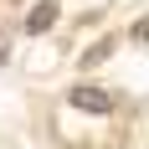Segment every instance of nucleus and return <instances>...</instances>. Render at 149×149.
Listing matches in <instances>:
<instances>
[{
    "instance_id": "nucleus-2",
    "label": "nucleus",
    "mask_w": 149,
    "mask_h": 149,
    "mask_svg": "<svg viewBox=\"0 0 149 149\" xmlns=\"http://www.w3.org/2000/svg\"><path fill=\"white\" fill-rule=\"evenodd\" d=\"M52 21H57V5H52V0H41V5L26 15V31H31V36H41V31H52Z\"/></svg>"
},
{
    "instance_id": "nucleus-4",
    "label": "nucleus",
    "mask_w": 149,
    "mask_h": 149,
    "mask_svg": "<svg viewBox=\"0 0 149 149\" xmlns=\"http://www.w3.org/2000/svg\"><path fill=\"white\" fill-rule=\"evenodd\" d=\"M134 41H149V21H134Z\"/></svg>"
},
{
    "instance_id": "nucleus-1",
    "label": "nucleus",
    "mask_w": 149,
    "mask_h": 149,
    "mask_svg": "<svg viewBox=\"0 0 149 149\" xmlns=\"http://www.w3.org/2000/svg\"><path fill=\"white\" fill-rule=\"evenodd\" d=\"M67 103H72V108H82V113H108V108H113V98H108L103 88L82 82V88H72V93H67Z\"/></svg>"
},
{
    "instance_id": "nucleus-3",
    "label": "nucleus",
    "mask_w": 149,
    "mask_h": 149,
    "mask_svg": "<svg viewBox=\"0 0 149 149\" xmlns=\"http://www.w3.org/2000/svg\"><path fill=\"white\" fill-rule=\"evenodd\" d=\"M108 52H113V41H98V46H93V52H88V57H82V62H88V67H98V62H103Z\"/></svg>"
}]
</instances>
